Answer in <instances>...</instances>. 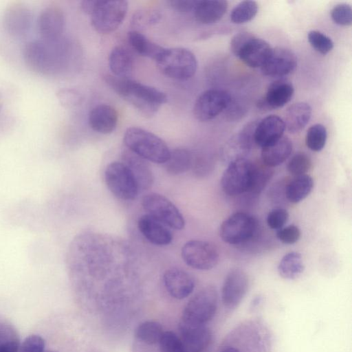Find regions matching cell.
<instances>
[{
	"label": "cell",
	"instance_id": "6da1fadb",
	"mask_svg": "<svg viewBox=\"0 0 352 352\" xmlns=\"http://www.w3.org/2000/svg\"><path fill=\"white\" fill-rule=\"evenodd\" d=\"M104 79L118 95L145 117L155 115L167 102V96L164 92L140 82L111 75H105Z\"/></svg>",
	"mask_w": 352,
	"mask_h": 352
},
{
	"label": "cell",
	"instance_id": "7a4b0ae2",
	"mask_svg": "<svg viewBox=\"0 0 352 352\" xmlns=\"http://www.w3.org/2000/svg\"><path fill=\"white\" fill-rule=\"evenodd\" d=\"M126 147L146 161L164 164L170 155L166 142L154 133L140 127L128 128L123 137Z\"/></svg>",
	"mask_w": 352,
	"mask_h": 352
},
{
	"label": "cell",
	"instance_id": "3957f363",
	"mask_svg": "<svg viewBox=\"0 0 352 352\" xmlns=\"http://www.w3.org/2000/svg\"><path fill=\"white\" fill-rule=\"evenodd\" d=\"M218 293L208 285L197 292L185 306L179 325L201 327L211 320L218 307Z\"/></svg>",
	"mask_w": 352,
	"mask_h": 352
},
{
	"label": "cell",
	"instance_id": "277c9868",
	"mask_svg": "<svg viewBox=\"0 0 352 352\" xmlns=\"http://www.w3.org/2000/svg\"><path fill=\"white\" fill-rule=\"evenodd\" d=\"M155 61L164 75L179 80L192 78L197 67L194 54L183 47L164 49Z\"/></svg>",
	"mask_w": 352,
	"mask_h": 352
},
{
	"label": "cell",
	"instance_id": "5b68a950",
	"mask_svg": "<svg viewBox=\"0 0 352 352\" xmlns=\"http://www.w3.org/2000/svg\"><path fill=\"white\" fill-rule=\"evenodd\" d=\"M58 39L28 43L24 49V58L27 65L44 74L54 72L62 56Z\"/></svg>",
	"mask_w": 352,
	"mask_h": 352
},
{
	"label": "cell",
	"instance_id": "8992f818",
	"mask_svg": "<svg viewBox=\"0 0 352 352\" xmlns=\"http://www.w3.org/2000/svg\"><path fill=\"white\" fill-rule=\"evenodd\" d=\"M254 168L255 164L246 158L229 162L221 179L223 191L230 196L249 193L253 183Z\"/></svg>",
	"mask_w": 352,
	"mask_h": 352
},
{
	"label": "cell",
	"instance_id": "52a82bcc",
	"mask_svg": "<svg viewBox=\"0 0 352 352\" xmlns=\"http://www.w3.org/2000/svg\"><path fill=\"white\" fill-rule=\"evenodd\" d=\"M258 221L252 215L237 212L225 219L219 228L221 239L230 245H239L251 240L258 230Z\"/></svg>",
	"mask_w": 352,
	"mask_h": 352
},
{
	"label": "cell",
	"instance_id": "ba28073f",
	"mask_svg": "<svg viewBox=\"0 0 352 352\" xmlns=\"http://www.w3.org/2000/svg\"><path fill=\"white\" fill-rule=\"evenodd\" d=\"M142 206L147 214L155 218L167 227L175 230H182L185 220L176 206L165 196L151 192L144 195Z\"/></svg>",
	"mask_w": 352,
	"mask_h": 352
},
{
	"label": "cell",
	"instance_id": "9c48e42d",
	"mask_svg": "<svg viewBox=\"0 0 352 352\" xmlns=\"http://www.w3.org/2000/svg\"><path fill=\"white\" fill-rule=\"evenodd\" d=\"M128 10L126 1L99 0L91 14L94 29L100 34H109L117 30L124 21Z\"/></svg>",
	"mask_w": 352,
	"mask_h": 352
},
{
	"label": "cell",
	"instance_id": "30bf717a",
	"mask_svg": "<svg viewBox=\"0 0 352 352\" xmlns=\"http://www.w3.org/2000/svg\"><path fill=\"white\" fill-rule=\"evenodd\" d=\"M104 180L111 193L122 200L134 199L140 190L131 172L122 162H113L108 164L104 170Z\"/></svg>",
	"mask_w": 352,
	"mask_h": 352
},
{
	"label": "cell",
	"instance_id": "8fae6325",
	"mask_svg": "<svg viewBox=\"0 0 352 352\" xmlns=\"http://www.w3.org/2000/svg\"><path fill=\"white\" fill-rule=\"evenodd\" d=\"M181 256L186 265L199 270H209L219 263L218 249L210 242L203 240H190L181 250Z\"/></svg>",
	"mask_w": 352,
	"mask_h": 352
},
{
	"label": "cell",
	"instance_id": "7c38bea8",
	"mask_svg": "<svg viewBox=\"0 0 352 352\" xmlns=\"http://www.w3.org/2000/svg\"><path fill=\"white\" fill-rule=\"evenodd\" d=\"M232 101L230 95L221 89H209L203 92L196 100L193 114L201 121L210 120L225 111Z\"/></svg>",
	"mask_w": 352,
	"mask_h": 352
},
{
	"label": "cell",
	"instance_id": "4fadbf2b",
	"mask_svg": "<svg viewBox=\"0 0 352 352\" xmlns=\"http://www.w3.org/2000/svg\"><path fill=\"white\" fill-rule=\"evenodd\" d=\"M249 287L247 274L239 268L231 270L226 276L221 288V300L225 307L234 309L245 298Z\"/></svg>",
	"mask_w": 352,
	"mask_h": 352
},
{
	"label": "cell",
	"instance_id": "5bb4252c",
	"mask_svg": "<svg viewBox=\"0 0 352 352\" xmlns=\"http://www.w3.org/2000/svg\"><path fill=\"white\" fill-rule=\"evenodd\" d=\"M296 65L297 58L292 51L285 47H276L272 48L261 69L265 76L280 77L293 72Z\"/></svg>",
	"mask_w": 352,
	"mask_h": 352
},
{
	"label": "cell",
	"instance_id": "9a60e30c",
	"mask_svg": "<svg viewBox=\"0 0 352 352\" xmlns=\"http://www.w3.org/2000/svg\"><path fill=\"white\" fill-rule=\"evenodd\" d=\"M166 289L174 298L184 299L188 296L195 288V280L186 271L177 267L166 270L163 276Z\"/></svg>",
	"mask_w": 352,
	"mask_h": 352
},
{
	"label": "cell",
	"instance_id": "2e32d148",
	"mask_svg": "<svg viewBox=\"0 0 352 352\" xmlns=\"http://www.w3.org/2000/svg\"><path fill=\"white\" fill-rule=\"evenodd\" d=\"M122 163L133 175L139 190L149 189L153 184L154 176L148 161L134 153L127 148L122 153Z\"/></svg>",
	"mask_w": 352,
	"mask_h": 352
},
{
	"label": "cell",
	"instance_id": "e0dca14e",
	"mask_svg": "<svg viewBox=\"0 0 352 352\" xmlns=\"http://www.w3.org/2000/svg\"><path fill=\"white\" fill-rule=\"evenodd\" d=\"M272 50V48L266 41L254 34L242 46L236 56L250 67H261Z\"/></svg>",
	"mask_w": 352,
	"mask_h": 352
},
{
	"label": "cell",
	"instance_id": "ac0fdd59",
	"mask_svg": "<svg viewBox=\"0 0 352 352\" xmlns=\"http://www.w3.org/2000/svg\"><path fill=\"white\" fill-rule=\"evenodd\" d=\"M294 93L292 83L285 79L273 82L267 88L265 96L258 101V107L264 109H274L288 103Z\"/></svg>",
	"mask_w": 352,
	"mask_h": 352
},
{
	"label": "cell",
	"instance_id": "d6986e66",
	"mask_svg": "<svg viewBox=\"0 0 352 352\" xmlns=\"http://www.w3.org/2000/svg\"><path fill=\"white\" fill-rule=\"evenodd\" d=\"M64 25V14L59 8L50 6L41 12L38 19V28L44 40L58 38Z\"/></svg>",
	"mask_w": 352,
	"mask_h": 352
},
{
	"label": "cell",
	"instance_id": "ffe728a7",
	"mask_svg": "<svg viewBox=\"0 0 352 352\" xmlns=\"http://www.w3.org/2000/svg\"><path fill=\"white\" fill-rule=\"evenodd\" d=\"M285 130L283 120L275 115L268 116L258 122L254 130V142L263 148L282 138Z\"/></svg>",
	"mask_w": 352,
	"mask_h": 352
},
{
	"label": "cell",
	"instance_id": "44dd1931",
	"mask_svg": "<svg viewBox=\"0 0 352 352\" xmlns=\"http://www.w3.org/2000/svg\"><path fill=\"white\" fill-rule=\"evenodd\" d=\"M138 228L144 237L155 245H168L173 240L168 227L147 214L139 218Z\"/></svg>",
	"mask_w": 352,
	"mask_h": 352
},
{
	"label": "cell",
	"instance_id": "7402d4cb",
	"mask_svg": "<svg viewBox=\"0 0 352 352\" xmlns=\"http://www.w3.org/2000/svg\"><path fill=\"white\" fill-rule=\"evenodd\" d=\"M179 330L184 352H204L211 341V332L206 326L179 325Z\"/></svg>",
	"mask_w": 352,
	"mask_h": 352
},
{
	"label": "cell",
	"instance_id": "603a6c76",
	"mask_svg": "<svg viewBox=\"0 0 352 352\" xmlns=\"http://www.w3.org/2000/svg\"><path fill=\"white\" fill-rule=\"evenodd\" d=\"M258 122L246 124L236 136L231 140L225 148V158L229 162L241 158H245L250 151L254 142V133Z\"/></svg>",
	"mask_w": 352,
	"mask_h": 352
},
{
	"label": "cell",
	"instance_id": "cb8c5ba5",
	"mask_svg": "<svg viewBox=\"0 0 352 352\" xmlns=\"http://www.w3.org/2000/svg\"><path fill=\"white\" fill-rule=\"evenodd\" d=\"M118 121V112L109 104H98L89 113L88 122L90 127L101 134L111 133L116 128Z\"/></svg>",
	"mask_w": 352,
	"mask_h": 352
},
{
	"label": "cell",
	"instance_id": "d4e9b609",
	"mask_svg": "<svg viewBox=\"0 0 352 352\" xmlns=\"http://www.w3.org/2000/svg\"><path fill=\"white\" fill-rule=\"evenodd\" d=\"M228 9V2L223 0L197 1L193 10L195 19L202 24H211L220 20Z\"/></svg>",
	"mask_w": 352,
	"mask_h": 352
},
{
	"label": "cell",
	"instance_id": "484cf974",
	"mask_svg": "<svg viewBox=\"0 0 352 352\" xmlns=\"http://www.w3.org/2000/svg\"><path fill=\"white\" fill-rule=\"evenodd\" d=\"M292 142L283 136L277 141L265 146L261 150V159L264 165L273 168L281 164L291 155Z\"/></svg>",
	"mask_w": 352,
	"mask_h": 352
},
{
	"label": "cell",
	"instance_id": "4316f807",
	"mask_svg": "<svg viewBox=\"0 0 352 352\" xmlns=\"http://www.w3.org/2000/svg\"><path fill=\"white\" fill-rule=\"evenodd\" d=\"M133 63L131 52L124 46L113 47L109 54V68L116 77L129 78L133 72Z\"/></svg>",
	"mask_w": 352,
	"mask_h": 352
},
{
	"label": "cell",
	"instance_id": "83f0119b",
	"mask_svg": "<svg viewBox=\"0 0 352 352\" xmlns=\"http://www.w3.org/2000/svg\"><path fill=\"white\" fill-rule=\"evenodd\" d=\"M311 107L304 102L294 103L286 110L283 120L285 129L289 133L300 131L309 122L311 116Z\"/></svg>",
	"mask_w": 352,
	"mask_h": 352
},
{
	"label": "cell",
	"instance_id": "f1b7e54d",
	"mask_svg": "<svg viewBox=\"0 0 352 352\" xmlns=\"http://www.w3.org/2000/svg\"><path fill=\"white\" fill-rule=\"evenodd\" d=\"M29 10L21 6L11 7L4 16L6 29L12 34L21 36L25 34L30 25Z\"/></svg>",
	"mask_w": 352,
	"mask_h": 352
},
{
	"label": "cell",
	"instance_id": "f546056e",
	"mask_svg": "<svg viewBox=\"0 0 352 352\" xmlns=\"http://www.w3.org/2000/svg\"><path fill=\"white\" fill-rule=\"evenodd\" d=\"M128 42L138 54L156 60L165 48L153 42L140 31L131 30L127 34Z\"/></svg>",
	"mask_w": 352,
	"mask_h": 352
},
{
	"label": "cell",
	"instance_id": "4dcf8cb0",
	"mask_svg": "<svg viewBox=\"0 0 352 352\" xmlns=\"http://www.w3.org/2000/svg\"><path fill=\"white\" fill-rule=\"evenodd\" d=\"M313 186V179L309 175L294 177L286 183L285 198L292 204L299 203L310 194Z\"/></svg>",
	"mask_w": 352,
	"mask_h": 352
},
{
	"label": "cell",
	"instance_id": "1f68e13d",
	"mask_svg": "<svg viewBox=\"0 0 352 352\" xmlns=\"http://www.w3.org/2000/svg\"><path fill=\"white\" fill-rule=\"evenodd\" d=\"M193 156L186 148H177L170 151L167 161L164 163L166 172L171 175H178L191 168Z\"/></svg>",
	"mask_w": 352,
	"mask_h": 352
},
{
	"label": "cell",
	"instance_id": "d6a6232c",
	"mask_svg": "<svg viewBox=\"0 0 352 352\" xmlns=\"http://www.w3.org/2000/svg\"><path fill=\"white\" fill-rule=\"evenodd\" d=\"M305 264L300 253L291 252L286 254L278 265L279 275L287 280H294L304 272Z\"/></svg>",
	"mask_w": 352,
	"mask_h": 352
},
{
	"label": "cell",
	"instance_id": "836d02e7",
	"mask_svg": "<svg viewBox=\"0 0 352 352\" xmlns=\"http://www.w3.org/2000/svg\"><path fill=\"white\" fill-rule=\"evenodd\" d=\"M164 332L161 324L156 321L147 320L137 327L135 335L144 344L153 345L159 343Z\"/></svg>",
	"mask_w": 352,
	"mask_h": 352
},
{
	"label": "cell",
	"instance_id": "e575fe53",
	"mask_svg": "<svg viewBox=\"0 0 352 352\" xmlns=\"http://www.w3.org/2000/svg\"><path fill=\"white\" fill-rule=\"evenodd\" d=\"M258 12V5L254 1H243L232 10L230 20L236 24H241L251 21Z\"/></svg>",
	"mask_w": 352,
	"mask_h": 352
},
{
	"label": "cell",
	"instance_id": "d590c367",
	"mask_svg": "<svg viewBox=\"0 0 352 352\" xmlns=\"http://www.w3.org/2000/svg\"><path fill=\"white\" fill-rule=\"evenodd\" d=\"M161 13L155 9H142L135 11L131 21L133 30L139 31L158 23L161 19Z\"/></svg>",
	"mask_w": 352,
	"mask_h": 352
},
{
	"label": "cell",
	"instance_id": "8d00e7d4",
	"mask_svg": "<svg viewBox=\"0 0 352 352\" xmlns=\"http://www.w3.org/2000/svg\"><path fill=\"white\" fill-rule=\"evenodd\" d=\"M327 133L325 126L316 124L309 128L305 136L307 146L313 151H320L325 146Z\"/></svg>",
	"mask_w": 352,
	"mask_h": 352
},
{
	"label": "cell",
	"instance_id": "74e56055",
	"mask_svg": "<svg viewBox=\"0 0 352 352\" xmlns=\"http://www.w3.org/2000/svg\"><path fill=\"white\" fill-rule=\"evenodd\" d=\"M272 168L255 164L253 183L249 194L256 195L265 188L273 175Z\"/></svg>",
	"mask_w": 352,
	"mask_h": 352
},
{
	"label": "cell",
	"instance_id": "f35d334b",
	"mask_svg": "<svg viewBox=\"0 0 352 352\" xmlns=\"http://www.w3.org/2000/svg\"><path fill=\"white\" fill-rule=\"evenodd\" d=\"M287 168L294 177L306 175L311 168V160L305 153L298 152L289 160Z\"/></svg>",
	"mask_w": 352,
	"mask_h": 352
},
{
	"label": "cell",
	"instance_id": "ab89813d",
	"mask_svg": "<svg viewBox=\"0 0 352 352\" xmlns=\"http://www.w3.org/2000/svg\"><path fill=\"white\" fill-rule=\"evenodd\" d=\"M307 38L312 47L322 54H327L333 48V42L331 38L319 31H309Z\"/></svg>",
	"mask_w": 352,
	"mask_h": 352
},
{
	"label": "cell",
	"instance_id": "60d3db41",
	"mask_svg": "<svg viewBox=\"0 0 352 352\" xmlns=\"http://www.w3.org/2000/svg\"><path fill=\"white\" fill-rule=\"evenodd\" d=\"M159 344L160 352H184L179 336L171 331L164 332Z\"/></svg>",
	"mask_w": 352,
	"mask_h": 352
},
{
	"label": "cell",
	"instance_id": "b9f144b4",
	"mask_svg": "<svg viewBox=\"0 0 352 352\" xmlns=\"http://www.w3.org/2000/svg\"><path fill=\"white\" fill-rule=\"evenodd\" d=\"M331 16L336 24L349 26L352 23V10L349 5L341 3L336 6L331 10Z\"/></svg>",
	"mask_w": 352,
	"mask_h": 352
},
{
	"label": "cell",
	"instance_id": "7bdbcfd3",
	"mask_svg": "<svg viewBox=\"0 0 352 352\" xmlns=\"http://www.w3.org/2000/svg\"><path fill=\"white\" fill-rule=\"evenodd\" d=\"M289 219L288 212L281 208L272 210L267 216V224L276 231L283 228Z\"/></svg>",
	"mask_w": 352,
	"mask_h": 352
},
{
	"label": "cell",
	"instance_id": "ee69618b",
	"mask_svg": "<svg viewBox=\"0 0 352 352\" xmlns=\"http://www.w3.org/2000/svg\"><path fill=\"white\" fill-rule=\"evenodd\" d=\"M301 232L295 225H289L276 231V237L283 243L292 245L300 238Z\"/></svg>",
	"mask_w": 352,
	"mask_h": 352
},
{
	"label": "cell",
	"instance_id": "f6af8a7d",
	"mask_svg": "<svg viewBox=\"0 0 352 352\" xmlns=\"http://www.w3.org/2000/svg\"><path fill=\"white\" fill-rule=\"evenodd\" d=\"M57 98L65 107H72L79 104L81 100L79 93L72 89H63L57 92Z\"/></svg>",
	"mask_w": 352,
	"mask_h": 352
},
{
	"label": "cell",
	"instance_id": "bcb514c9",
	"mask_svg": "<svg viewBox=\"0 0 352 352\" xmlns=\"http://www.w3.org/2000/svg\"><path fill=\"white\" fill-rule=\"evenodd\" d=\"M45 340L38 335L27 337L22 343L21 352H44Z\"/></svg>",
	"mask_w": 352,
	"mask_h": 352
},
{
	"label": "cell",
	"instance_id": "7dc6e473",
	"mask_svg": "<svg viewBox=\"0 0 352 352\" xmlns=\"http://www.w3.org/2000/svg\"><path fill=\"white\" fill-rule=\"evenodd\" d=\"M254 34L249 32H242L235 34L230 41V50L236 56L242 46Z\"/></svg>",
	"mask_w": 352,
	"mask_h": 352
},
{
	"label": "cell",
	"instance_id": "c3c4849f",
	"mask_svg": "<svg viewBox=\"0 0 352 352\" xmlns=\"http://www.w3.org/2000/svg\"><path fill=\"white\" fill-rule=\"evenodd\" d=\"M170 6L180 12H188L193 10L197 1L195 0H171L168 1Z\"/></svg>",
	"mask_w": 352,
	"mask_h": 352
},
{
	"label": "cell",
	"instance_id": "681fc988",
	"mask_svg": "<svg viewBox=\"0 0 352 352\" xmlns=\"http://www.w3.org/2000/svg\"><path fill=\"white\" fill-rule=\"evenodd\" d=\"M99 0H85L81 2L82 10L86 14L91 15L96 9Z\"/></svg>",
	"mask_w": 352,
	"mask_h": 352
},
{
	"label": "cell",
	"instance_id": "f907efd6",
	"mask_svg": "<svg viewBox=\"0 0 352 352\" xmlns=\"http://www.w3.org/2000/svg\"><path fill=\"white\" fill-rule=\"evenodd\" d=\"M221 352H240V351L236 348L228 346L223 349Z\"/></svg>",
	"mask_w": 352,
	"mask_h": 352
},
{
	"label": "cell",
	"instance_id": "816d5d0a",
	"mask_svg": "<svg viewBox=\"0 0 352 352\" xmlns=\"http://www.w3.org/2000/svg\"><path fill=\"white\" fill-rule=\"evenodd\" d=\"M2 106H3V102H2V100H1V97H0V111H1V109H2Z\"/></svg>",
	"mask_w": 352,
	"mask_h": 352
},
{
	"label": "cell",
	"instance_id": "f5cc1de1",
	"mask_svg": "<svg viewBox=\"0 0 352 352\" xmlns=\"http://www.w3.org/2000/svg\"><path fill=\"white\" fill-rule=\"evenodd\" d=\"M47 352H55V351H47Z\"/></svg>",
	"mask_w": 352,
	"mask_h": 352
},
{
	"label": "cell",
	"instance_id": "db71d44e",
	"mask_svg": "<svg viewBox=\"0 0 352 352\" xmlns=\"http://www.w3.org/2000/svg\"></svg>",
	"mask_w": 352,
	"mask_h": 352
}]
</instances>
